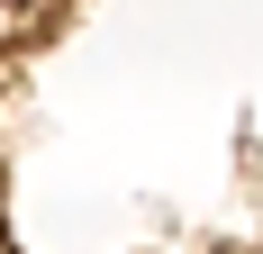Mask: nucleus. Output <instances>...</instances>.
<instances>
[{
  "mask_svg": "<svg viewBox=\"0 0 263 254\" xmlns=\"http://www.w3.org/2000/svg\"><path fill=\"white\" fill-rule=\"evenodd\" d=\"M27 9H36V0H0V19H27Z\"/></svg>",
  "mask_w": 263,
  "mask_h": 254,
  "instance_id": "nucleus-1",
  "label": "nucleus"
}]
</instances>
